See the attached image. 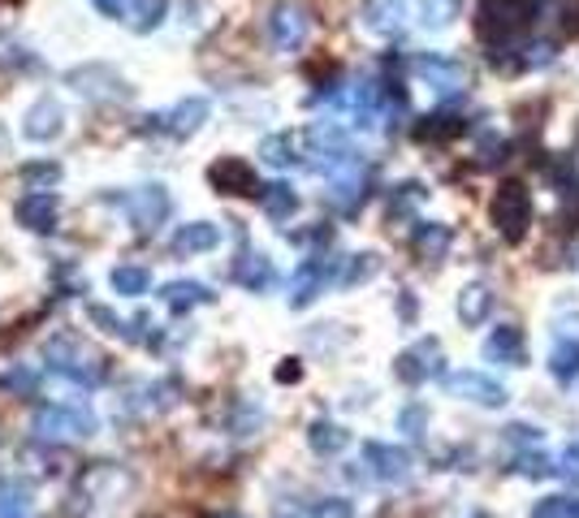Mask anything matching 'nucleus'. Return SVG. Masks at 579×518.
I'll return each instance as SVG.
<instances>
[{
	"label": "nucleus",
	"instance_id": "42",
	"mask_svg": "<svg viewBox=\"0 0 579 518\" xmlns=\"http://www.w3.org/2000/svg\"><path fill=\"white\" fill-rule=\"evenodd\" d=\"M220 518H238V515H220Z\"/></svg>",
	"mask_w": 579,
	"mask_h": 518
},
{
	"label": "nucleus",
	"instance_id": "16",
	"mask_svg": "<svg viewBox=\"0 0 579 518\" xmlns=\"http://www.w3.org/2000/svg\"><path fill=\"white\" fill-rule=\"evenodd\" d=\"M329 199L338 212H355L363 204V173L360 164H347L338 173H329Z\"/></svg>",
	"mask_w": 579,
	"mask_h": 518
},
{
	"label": "nucleus",
	"instance_id": "30",
	"mask_svg": "<svg viewBox=\"0 0 579 518\" xmlns=\"http://www.w3.org/2000/svg\"><path fill=\"white\" fill-rule=\"evenodd\" d=\"M57 182H61V169L48 164V160L22 169V186H26V191H48V186H57Z\"/></svg>",
	"mask_w": 579,
	"mask_h": 518
},
{
	"label": "nucleus",
	"instance_id": "41",
	"mask_svg": "<svg viewBox=\"0 0 579 518\" xmlns=\"http://www.w3.org/2000/svg\"><path fill=\"white\" fill-rule=\"evenodd\" d=\"M571 264H576V268H579V246H576V255H571Z\"/></svg>",
	"mask_w": 579,
	"mask_h": 518
},
{
	"label": "nucleus",
	"instance_id": "5",
	"mask_svg": "<svg viewBox=\"0 0 579 518\" xmlns=\"http://www.w3.org/2000/svg\"><path fill=\"white\" fill-rule=\"evenodd\" d=\"M307 35H311L307 9H298V4H277V9H273V18H269V39H273L277 53H298V48L307 44Z\"/></svg>",
	"mask_w": 579,
	"mask_h": 518
},
{
	"label": "nucleus",
	"instance_id": "40",
	"mask_svg": "<svg viewBox=\"0 0 579 518\" xmlns=\"http://www.w3.org/2000/svg\"><path fill=\"white\" fill-rule=\"evenodd\" d=\"M298 376H303V368H298V364H294V359H290L286 368L277 371V380H298Z\"/></svg>",
	"mask_w": 579,
	"mask_h": 518
},
{
	"label": "nucleus",
	"instance_id": "17",
	"mask_svg": "<svg viewBox=\"0 0 579 518\" xmlns=\"http://www.w3.org/2000/svg\"><path fill=\"white\" fill-rule=\"evenodd\" d=\"M450 242H454V233H450V225H416V233H411V246H416V255L424 260V264H436V260H445V251H450Z\"/></svg>",
	"mask_w": 579,
	"mask_h": 518
},
{
	"label": "nucleus",
	"instance_id": "35",
	"mask_svg": "<svg viewBox=\"0 0 579 518\" xmlns=\"http://www.w3.org/2000/svg\"><path fill=\"white\" fill-rule=\"evenodd\" d=\"M311 518H355V510H351V502L329 497V502H316L311 506Z\"/></svg>",
	"mask_w": 579,
	"mask_h": 518
},
{
	"label": "nucleus",
	"instance_id": "1",
	"mask_svg": "<svg viewBox=\"0 0 579 518\" xmlns=\"http://www.w3.org/2000/svg\"><path fill=\"white\" fill-rule=\"evenodd\" d=\"M44 359H48V368L53 371L70 376V380H78V384H95V380L104 376L100 355H91L78 337H53V342L44 346Z\"/></svg>",
	"mask_w": 579,
	"mask_h": 518
},
{
	"label": "nucleus",
	"instance_id": "4",
	"mask_svg": "<svg viewBox=\"0 0 579 518\" xmlns=\"http://www.w3.org/2000/svg\"><path fill=\"white\" fill-rule=\"evenodd\" d=\"M122 208H126V217H130L135 229H156V225L169 221L173 199H169L164 186H139V191H130V195L122 199Z\"/></svg>",
	"mask_w": 579,
	"mask_h": 518
},
{
	"label": "nucleus",
	"instance_id": "18",
	"mask_svg": "<svg viewBox=\"0 0 579 518\" xmlns=\"http://www.w3.org/2000/svg\"><path fill=\"white\" fill-rule=\"evenodd\" d=\"M213 246H220V229L208 221L182 225V229L173 233V251H178V255H200V251H213Z\"/></svg>",
	"mask_w": 579,
	"mask_h": 518
},
{
	"label": "nucleus",
	"instance_id": "14",
	"mask_svg": "<svg viewBox=\"0 0 579 518\" xmlns=\"http://www.w3.org/2000/svg\"><path fill=\"white\" fill-rule=\"evenodd\" d=\"M485 355H489L493 364L523 368V364H527V342H523V329H519V324H502V329H493V337L485 342Z\"/></svg>",
	"mask_w": 579,
	"mask_h": 518
},
{
	"label": "nucleus",
	"instance_id": "28",
	"mask_svg": "<svg viewBox=\"0 0 579 518\" xmlns=\"http://www.w3.org/2000/svg\"><path fill=\"white\" fill-rule=\"evenodd\" d=\"M376 273H381V260L367 251V255H351V260H347V268H342L338 281H342V286H363V281H372Z\"/></svg>",
	"mask_w": 579,
	"mask_h": 518
},
{
	"label": "nucleus",
	"instance_id": "3",
	"mask_svg": "<svg viewBox=\"0 0 579 518\" xmlns=\"http://www.w3.org/2000/svg\"><path fill=\"white\" fill-rule=\"evenodd\" d=\"M35 433H39V437H53V441L91 437V433H95V419H91V411H82V406H39V411H35Z\"/></svg>",
	"mask_w": 579,
	"mask_h": 518
},
{
	"label": "nucleus",
	"instance_id": "22",
	"mask_svg": "<svg viewBox=\"0 0 579 518\" xmlns=\"http://www.w3.org/2000/svg\"><path fill=\"white\" fill-rule=\"evenodd\" d=\"M260 208L269 221H290L298 212V195L290 191L286 182H273V186H260Z\"/></svg>",
	"mask_w": 579,
	"mask_h": 518
},
{
	"label": "nucleus",
	"instance_id": "13",
	"mask_svg": "<svg viewBox=\"0 0 579 518\" xmlns=\"http://www.w3.org/2000/svg\"><path fill=\"white\" fill-rule=\"evenodd\" d=\"M13 217L26 225V229H35V233H48L57 225V195L53 191H31V195L18 199Z\"/></svg>",
	"mask_w": 579,
	"mask_h": 518
},
{
	"label": "nucleus",
	"instance_id": "2",
	"mask_svg": "<svg viewBox=\"0 0 579 518\" xmlns=\"http://www.w3.org/2000/svg\"><path fill=\"white\" fill-rule=\"evenodd\" d=\"M489 217H493L498 233H502L507 242H519V238L527 233V225H532V191H527L523 182H507V186L493 195Z\"/></svg>",
	"mask_w": 579,
	"mask_h": 518
},
{
	"label": "nucleus",
	"instance_id": "12",
	"mask_svg": "<svg viewBox=\"0 0 579 518\" xmlns=\"http://www.w3.org/2000/svg\"><path fill=\"white\" fill-rule=\"evenodd\" d=\"M333 264H338V260H325V255L298 264V273H294V281H290V307H307L311 298L320 295L325 281L333 277Z\"/></svg>",
	"mask_w": 579,
	"mask_h": 518
},
{
	"label": "nucleus",
	"instance_id": "8",
	"mask_svg": "<svg viewBox=\"0 0 579 518\" xmlns=\"http://www.w3.org/2000/svg\"><path fill=\"white\" fill-rule=\"evenodd\" d=\"M394 371H398L402 384H424V380H433L436 371H441V342H433V337L416 342L411 350L398 355Z\"/></svg>",
	"mask_w": 579,
	"mask_h": 518
},
{
	"label": "nucleus",
	"instance_id": "7",
	"mask_svg": "<svg viewBox=\"0 0 579 518\" xmlns=\"http://www.w3.org/2000/svg\"><path fill=\"white\" fill-rule=\"evenodd\" d=\"M416 74L424 78L436 95H458L467 87V66L454 61V57H441V53H424L416 61Z\"/></svg>",
	"mask_w": 579,
	"mask_h": 518
},
{
	"label": "nucleus",
	"instance_id": "23",
	"mask_svg": "<svg viewBox=\"0 0 579 518\" xmlns=\"http://www.w3.org/2000/svg\"><path fill=\"white\" fill-rule=\"evenodd\" d=\"M307 441H311L316 453H342V449L351 445V437H347V428H342V424L316 419V424H311V433H307Z\"/></svg>",
	"mask_w": 579,
	"mask_h": 518
},
{
	"label": "nucleus",
	"instance_id": "15",
	"mask_svg": "<svg viewBox=\"0 0 579 518\" xmlns=\"http://www.w3.org/2000/svg\"><path fill=\"white\" fill-rule=\"evenodd\" d=\"M213 186L225 191V195H256L260 186H256V173H251V164L247 160H238V156H225L213 164Z\"/></svg>",
	"mask_w": 579,
	"mask_h": 518
},
{
	"label": "nucleus",
	"instance_id": "36",
	"mask_svg": "<svg viewBox=\"0 0 579 518\" xmlns=\"http://www.w3.org/2000/svg\"><path fill=\"white\" fill-rule=\"evenodd\" d=\"M554 475H563L567 484H576L579 488V445H567L563 449V458H558V471Z\"/></svg>",
	"mask_w": 579,
	"mask_h": 518
},
{
	"label": "nucleus",
	"instance_id": "6",
	"mask_svg": "<svg viewBox=\"0 0 579 518\" xmlns=\"http://www.w3.org/2000/svg\"><path fill=\"white\" fill-rule=\"evenodd\" d=\"M445 384H450V393L463 398V402H476V406H489V411L507 406V389H502L493 376H485V371H454Z\"/></svg>",
	"mask_w": 579,
	"mask_h": 518
},
{
	"label": "nucleus",
	"instance_id": "26",
	"mask_svg": "<svg viewBox=\"0 0 579 518\" xmlns=\"http://www.w3.org/2000/svg\"><path fill=\"white\" fill-rule=\"evenodd\" d=\"M367 26L381 35H394L402 26V0H372L367 4Z\"/></svg>",
	"mask_w": 579,
	"mask_h": 518
},
{
	"label": "nucleus",
	"instance_id": "24",
	"mask_svg": "<svg viewBox=\"0 0 579 518\" xmlns=\"http://www.w3.org/2000/svg\"><path fill=\"white\" fill-rule=\"evenodd\" d=\"M260 156H264V164H273V169H290V164H298V139H294V135H269V139L260 143Z\"/></svg>",
	"mask_w": 579,
	"mask_h": 518
},
{
	"label": "nucleus",
	"instance_id": "34",
	"mask_svg": "<svg viewBox=\"0 0 579 518\" xmlns=\"http://www.w3.org/2000/svg\"><path fill=\"white\" fill-rule=\"evenodd\" d=\"M463 126L450 117V113H433L424 126H420V139H445V135H458Z\"/></svg>",
	"mask_w": 579,
	"mask_h": 518
},
{
	"label": "nucleus",
	"instance_id": "11",
	"mask_svg": "<svg viewBox=\"0 0 579 518\" xmlns=\"http://www.w3.org/2000/svg\"><path fill=\"white\" fill-rule=\"evenodd\" d=\"M66 130V113H61V104L57 100H35L31 108H26V117H22V135L31 139V143H48V139H57Z\"/></svg>",
	"mask_w": 579,
	"mask_h": 518
},
{
	"label": "nucleus",
	"instance_id": "37",
	"mask_svg": "<svg viewBox=\"0 0 579 518\" xmlns=\"http://www.w3.org/2000/svg\"><path fill=\"white\" fill-rule=\"evenodd\" d=\"M87 315H91V320H95L104 333H122V337H130V329H126V324H122V320H117L109 307H87Z\"/></svg>",
	"mask_w": 579,
	"mask_h": 518
},
{
	"label": "nucleus",
	"instance_id": "27",
	"mask_svg": "<svg viewBox=\"0 0 579 518\" xmlns=\"http://www.w3.org/2000/svg\"><path fill=\"white\" fill-rule=\"evenodd\" d=\"M126 18H130L135 31H156L164 22V0H130Z\"/></svg>",
	"mask_w": 579,
	"mask_h": 518
},
{
	"label": "nucleus",
	"instance_id": "39",
	"mask_svg": "<svg viewBox=\"0 0 579 518\" xmlns=\"http://www.w3.org/2000/svg\"><path fill=\"white\" fill-rule=\"evenodd\" d=\"M91 4H95V9H100V13H104V18H117V13H122V4H126V0H91Z\"/></svg>",
	"mask_w": 579,
	"mask_h": 518
},
{
	"label": "nucleus",
	"instance_id": "21",
	"mask_svg": "<svg viewBox=\"0 0 579 518\" xmlns=\"http://www.w3.org/2000/svg\"><path fill=\"white\" fill-rule=\"evenodd\" d=\"M489 315H493V290H489V286H467V290L458 295V320H463L467 329L485 324Z\"/></svg>",
	"mask_w": 579,
	"mask_h": 518
},
{
	"label": "nucleus",
	"instance_id": "19",
	"mask_svg": "<svg viewBox=\"0 0 579 518\" xmlns=\"http://www.w3.org/2000/svg\"><path fill=\"white\" fill-rule=\"evenodd\" d=\"M234 281L238 286H247V290H269L273 286V264H269V255H260V251H247L238 264H234Z\"/></svg>",
	"mask_w": 579,
	"mask_h": 518
},
{
	"label": "nucleus",
	"instance_id": "43",
	"mask_svg": "<svg viewBox=\"0 0 579 518\" xmlns=\"http://www.w3.org/2000/svg\"><path fill=\"white\" fill-rule=\"evenodd\" d=\"M18 518H26V515H18Z\"/></svg>",
	"mask_w": 579,
	"mask_h": 518
},
{
	"label": "nucleus",
	"instance_id": "38",
	"mask_svg": "<svg viewBox=\"0 0 579 518\" xmlns=\"http://www.w3.org/2000/svg\"><path fill=\"white\" fill-rule=\"evenodd\" d=\"M507 441L519 445V449H536V445H541V433L527 428V424H514V428H507Z\"/></svg>",
	"mask_w": 579,
	"mask_h": 518
},
{
	"label": "nucleus",
	"instance_id": "31",
	"mask_svg": "<svg viewBox=\"0 0 579 518\" xmlns=\"http://www.w3.org/2000/svg\"><path fill=\"white\" fill-rule=\"evenodd\" d=\"M398 428H402L411 441H424V433H429V411H424L420 402L402 406V415H398Z\"/></svg>",
	"mask_w": 579,
	"mask_h": 518
},
{
	"label": "nucleus",
	"instance_id": "10",
	"mask_svg": "<svg viewBox=\"0 0 579 518\" xmlns=\"http://www.w3.org/2000/svg\"><path fill=\"white\" fill-rule=\"evenodd\" d=\"M208 113H213V108H208V100H204V95H191V100L173 104L169 113H160V117H156V126H160V130H169L173 139H191V135L208 122Z\"/></svg>",
	"mask_w": 579,
	"mask_h": 518
},
{
	"label": "nucleus",
	"instance_id": "29",
	"mask_svg": "<svg viewBox=\"0 0 579 518\" xmlns=\"http://www.w3.org/2000/svg\"><path fill=\"white\" fill-rule=\"evenodd\" d=\"M549 371H554L563 384H571L579 371V342H563V346L549 355Z\"/></svg>",
	"mask_w": 579,
	"mask_h": 518
},
{
	"label": "nucleus",
	"instance_id": "9",
	"mask_svg": "<svg viewBox=\"0 0 579 518\" xmlns=\"http://www.w3.org/2000/svg\"><path fill=\"white\" fill-rule=\"evenodd\" d=\"M363 462H367L372 475L385 480V484H407V480H411V458H407V449H398V445L367 441L363 445Z\"/></svg>",
	"mask_w": 579,
	"mask_h": 518
},
{
	"label": "nucleus",
	"instance_id": "33",
	"mask_svg": "<svg viewBox=\"0 0 579 518\" xmlns=\"http://www.w3.org/2000/svg\"><path fill=\"white\" fill-rule=\"evenodd\" d=\"M558 467L545 458V453H536V449H527V453H519V475H532V480H541V475H554Z\"/></svg>",
	"mask_w": 579,
	"mask_h": 518
},
{
	"label": "nucleus",
	"instance_id": "25",
	"mask_svg": "<svg viewBox=\"0 0 579 518\" xmlns=\"http://www.w3.org/2000/svg\"><path fill=\"white\" fill-rule=\"evenodd\" d=\"M113 290L117 295H126V298H139L151 290V273L147 268H139V264H122V268H113Z\"/></svg>",
	"mask_w": 579,
	"mask_h": 518
},
{
	"label": "nucleus",
	"instance_id": "32",
	"mask_svg": "<svg viewBox=\"0 0 579 518\" xmlns=\"http://www.w3.org/2000/svg\"><path fill=\"white\" fill-rule=\"evenodd\" d=\"M532 518H579V502L571 497H545L532 506Z\"/></svg>",
	"mask_w": 579,
	"mask_h": 518
},
{
	"label": "nucleus",
	"instance_id": "20",
	"mask_svg": "<svg viewBox=\"0 0 579 518\" xmlns=\"http://www.w3.org/2000/svg\"><path fill=\"white\" fill-rule=\"evenodd\" d=\"M160 302L169 307V311H195V307H204V302H213L208 295V286H200V281H169L164 290H160Z\"/></svg>",
	"mask_w": 579,
	"mask_h": 518
}]
</instances>
